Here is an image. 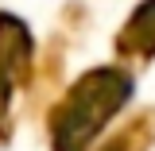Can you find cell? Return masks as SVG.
<instances>
[{
  "label": "cell",
  "mask_w": 155,
  "mask_h": 151,
  "mask_svg": "<svg viewBox=\"0 0 155 151\" xmlns=\"http://www.w3.org/2000/svg\"><path fill=\"white\" fill-rule=\"evenodd\" d=\"M136 97V70L124 62H101L89 66L58 93L47 109V147L51 151H93L101 132L132 105Z\"/></svg>",
  "instance_id": "cell-1"
},
{
  "label": "cell",
  "mask_w": 155,
  "mask_h": 151,
  "mask_svg": "<svg viewBox=\"0 0 155 151\" xmlns=\"http://www.w3.org/2000/svg\"><path fill=\"white\" fill-rule=\"evenodd\" d=\"M35 58H39V39L31 23L19 12L0 8V147H8L16 136V105L31 89Z\"/></svg>",
  "instance_id": "cell-2"
},
{
  "label": "cell",
  "mask_w": 155,
  "mask_h": 151,
  "mask_svg": "<svg viewBox=\"0 0 155 151\" xmlns=\"http://www.w3.org/2000/svg\"><path fill=\"white\" fill-rule=\"evenodd\" d=\"M113 58L132 70H147L155 62V0H140L124 16L113 35Z\"/></svg>",
  "instance_id": "cell-3"
},
{
  "label": "cell",
  "mask_w": 155,
  "mask_h": 151,
  "mask_svg": "<svg viewBox=\"0 0 155 151\" xmlns=\"http://www.w3.org/2000/svg\"><path fill=\"white\" fill-rule=\"evenodd\" d=\"M93 151H155V105L124 116Z\"/></svg>",
  "instance_id": "cell-4"
}]
</instances>
